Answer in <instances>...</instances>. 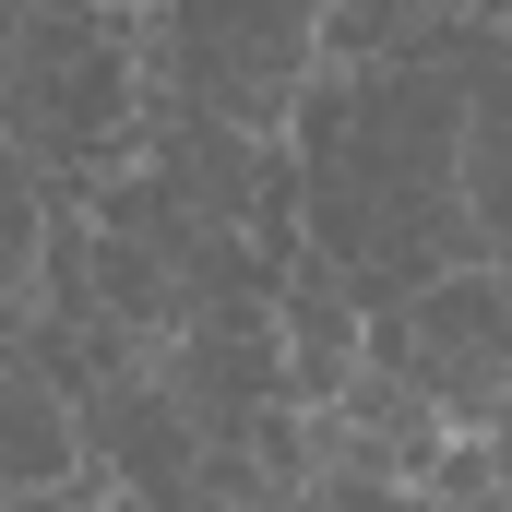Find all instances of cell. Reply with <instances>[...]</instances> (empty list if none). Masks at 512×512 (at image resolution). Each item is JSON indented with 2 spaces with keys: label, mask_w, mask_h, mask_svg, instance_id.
I'll return each instance as SVG.
<instances>
[{
  "label": "cell",
  "mask_w": 512,
  "mask_h": 512,
  "mask_svg": "<svg viewBox=\"0 0 512 512\" xmlns=\"http://www.w3.org/2000/svg\"><path fill=\"white\" fill-rule=\"evenodd\" d=\"M310 0H155L131 48V108H179L239 143H286V108L310 84Z\"/></svg>",
  "instance_id": "cell-1"
},
{
  "label": "cell",
  "mask_w": 512,
  "mask_h": 512,
  "mask_svg": "<svg viewBox=\"0 0 512 512\" xmlns=\"http://www.w3.org/2000/svg\"><path fill=\"white\" fill-rule=\"evenodd\" d=\"M370 358H382L441 429H501V393H512V298H501V262H453V274L405 286L393 310H370Z\"/></svg>",
  "instance_id": "cell-2"
},
{
  "label": "cell",
  "mask_w": 512,
  "mask_h": 512,
  "mask_svg": "<svg viewBox=\"0 0 512 512\" xmlns=\"http://www.w3.org/2000/svg\"><path fill=\"white\" fill-rule=\"evenodd\" d=\"M84 477V441H72V405L36 382L24 358H0V501H36V489H72Z\"/></svg>",
  "instance_id": "cell-3"
},
{
  "label": "cell",
  "mask_w": 512,
  "mask_h": 512,
  "mask_svg": "<svg viewBox=\"0 0 512 512\" xmlns=\"http://www.w3.org/2000/svg\"><path fill=\"white\" fill-rule=\"evenodd\" d=\"M48 167H24L12 143H0V346L24 334V298H36V239H48Z\"/></svg>",
  "instance_id": "cell-4"
},
{
  "label": "cell",
  "mask_w": 512,
  "mask_h": 512,
  "mask_svg": "<svg viewBox=\"0 0 512 512\" xmlns=\"http://www.w3.org/2000/svg\"><path fill=\"white\" fill-rule=\"evenodd\" d=\"M60 12H155V0H60Z\"/></svg>",
  "instance_id": "cell-5"
}]
</instances>
